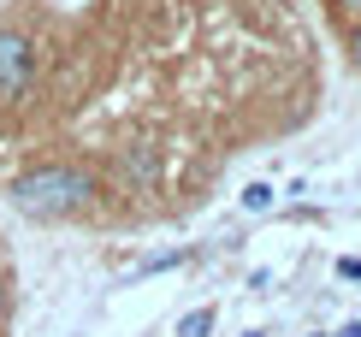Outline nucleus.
Segmentation results:
<instances>
[{
	"label": "nucleus",
	"mask_w": 361,
	"mask_h": 337,
	"mask_svg": "<svg viewBox=\"0 0 361 337\" xmlns=\"http://www.w3.org/2000/svg\"><path fill=\"white\" fill-rule=\"evenodd\" d=\"M95 195H101V183L89 166H30V172L12 178L6 202L30 213V219H71V213L95 207Z\"/></svg>",
	"instance_id": "1"
},
{
	"label": "nucleus",
	"mask_w": 361,
	"mask_h": 337,
	"mask_svg": "<svg viewBox=\"0 0 361 337\" xmlns=\"http://www.w3.org/2000/svg\"><path fill=\"white\" fill-rule=\"evenodd\" d=\"M36 71H42L36 42H30L24 30H0V106H6V101H24L30 83H36Z\"/></svg>",
	"instance_id": "2"
},
{
	"label": "nucleus",
	"mask_w": 361,
	"mask_h": 337,
	"mask_svg": "<svg viewBox=\"0 0 361 337\" xmlns=\"http://www.w3.org/2000/svg\"><path fill=\"white\" fill-rule=\"evenodd\" d=\"M125 178L148 190V183L160 178V154H154V148H142V142H137V148H125Z\"/></svg>",
	"instance_id": "3"
},
{
	"label": "nucleus",
	"mask_w": 361,
	"mask_h": 337,
	"mask_svg": "<svg viewBox=\"0 0 361 337\" xmlns=\"http://www.w3.org/2000/svg\"><path fill=\"white\" fill-rule=\"evenodd\" d=\"M178 337H214V308H190L178 319Z\"/></svg>",
	"instance_id": "4"
},
{
	"label": "nucleus",
	"mask_w": 361,
	"mask_h": 337,
	"mask_svg": "<svg viewBox=\"0 0 361 337\" xmlns=\"http://www.w3.org/2000/svg\"><path fill=\"white\" fill-rule=\"evenodd\" d=\"M273 202H279V195H273V183H249V190H243V207H249V213H267Z\"/></svg>",
	"instance_id": "5"
},
{
	"label": "nucleus",
	"mask_w": 361,
	"mask_h": 337,
	"mask_svg": "<svg viewBox=\"0 0 361 337\" xmlns=\"http://www.w3.org/2000/svg\"><path fill=\"white\" fill-rule=\"evenodd\" d=\"M184 249H172V255H154V260H142V266H137V278H148V272H166V266H184Z\"/></svg>",
	"instance_id": "6"
},
{
	"label": "nucleus",
	"mask_w": 361,
	"mask_h": 337,
	"mask_svg": "<svg viewBox=\"0 0 361 337\" xmlns=\"http://www.w3.org/2000/svg\"><path fill=\"white\" fill-rule=\"evenodd\" d=\"M338 278H350V284H361V260H355V255H343V260H338Z\"/></svg>",
	"instance_id": "7"
},
{
	"label": "nucleus",
	"mask_w": 361,
	"mask_h": 337,
	"mask_svg": "<svg viewBox=\"0 0 361 337\" xmlns=\"http://www.w3.org/2000/svg\"><path fill=\"white\" fill-rule=\"evenodd\" d=\"M338 337H361V319H350V326H343V331H338Z\"/></svg>",
	"instance_id": "8"
},
{
	"label": "nucleus",
	"mask_w": 361,
	"mask_h": 337,
	"mask_svg": "<svg viewBox=\"0 0 361 337\" xmlns=\"http://www.w3.org/2000/svg\"><path fill=\"white\" fill-rule=\"evenodd\" d=\"M0 319H6V278H0Z\"/></svg>",
	"instance_id": "9"
},
{
	"label": "nucleus",
	"mask_w": 361,
	"mask_h": 337,
	"mask_svg": "<svg viewBox=\"0 0 361 337\" xmlns=\"http://www.w3.org/2000/svg\"><path fill=\"white\" fill-rule=\"evenodd\" d=\"M355 66H361V30H355Z\"/></svg>",
	"instance_id": "10"
},
{
	"label": "nucleus",
	"mask_w": 361,
	"mask_h": 337,
	"mask_svg": "<svg viewBox=\"0 0 361 337\" xmlns=\"http://www.w3.org/2000/svg\"><path fill=\"white\" fill-rule=\"evenodd\" d=\"M350 6H361V0H350Z\"/></svg>",
	"instance_id": "11"
}]
</instances>
